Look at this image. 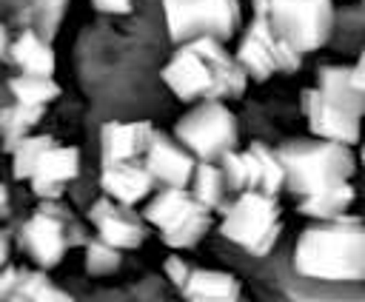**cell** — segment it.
<instances>
[{"label":"cell","mask_w":365,"mask_h":302,"mask_svg":"<svg viewBox=\"0 0 365 302\" xmlns=\"http://www.w3.org/2000/svg\"><path fill=\"white\" fill-rule=\"evenodd\" d=\"M143 219L151 222L160 231L163 242L174 251L194 248L211 228V211L197 202L191 188L177 185H163V191L154 194L143 208Z\"/></svg>","instance_id":"obj_7"},{"label":"cell","mask_w":365,"mask_h":302,"mask_svg":"<svg viewBox=\"0 0 365 302\" xmlns=\"http://www.w3.org/2000/svg\"><path fill=\"white\" fill-rule=\"evenodd\" d=\"M308 131L322 140L356 145L362 140L365 91L354 85L351 66H322L314 88H302L299 97Z\"/></svg>","instance_id":"obj_3"},{"label":"cell","mask_w":365,"mask_h":302,"mask_svg":"<svg viewBox=\"0 0 365 302\" xmlns=\"http://www.w3.org/2000/svg\"><path fill=\"white\" fill-rule=\"evenodd\" d=\"M362 14H365V0H362Z\"/></svg>","instance_id":"obj_37"},{"label":"cell","mask_w":365,"mask_h":302,"mask_svg":"<svg viewBox=\"0 0 365 302\" xmlns=\"http://www.w3.org/2000/svg\"><path fill=\"white\" fill-rule=\"evenodd\" d=\"M277 154L285 165V188L299 199L328 185L348 182L356 171L354 148L322 137L288 140L277 148Z\"/></svg>","instance_id":"obj_4"},{"label":"cell","mask_w":365,"mask_h":302,"mask_svg":"<svg viewBox=\"0 0 365 302\" xmlns=\"http://www.w3.org/2000/svg\"><path fill=\"white\" fill-rule=\"evenodd\" d=\"M354 199H356V188L348 179V182H336V185H328L317 194L302 197L297 211L302 217H311L314 222L317 219H336V217H345L351 211Z\"/></svg>","instance_id":"obj_18"},{"label":"cell","mask_w":365,"mask_h":302,"mask_svg":"<svg viewBox=\"0 0 365 302\" xmlns=\"http://www.w3.org/2000/svg\"><path fill=\"white\" fill-rule=\"evenodd\" d=\"M351 77H354V85H356L359 91H365V48H362L359 60L351 66Z\"/></svg>","instance_id":"obj_32"},{"label":"cell","mask_w":365,"mask_h":302,"mask_svg":"<svg viewBox=\"0 0 365 302\" xmlns=\"http://www.w3.org/2000/svg\"><path fill=\"white\" fill-rule=\"evenodd\" d=\"M279 231L282 219L277 197L254 188L240 191V197L225 205L220 222V234L251 256H268L279 239Z\"/></svg>","instance_id":"obj_6"},{"label":"cell","mask_w":365,"mask_h":302,"mask_svg":"<svg viewBox=\"0 0 365 302\" xmlns=\"http://www.w3.org/2000/svg\"><path fill=\"white\" fill-rule=\"evenodd\" d=\"M120 259H123L120 256V248L108 245L106 239L94 236V239L86 242V271L91 276H103V274L117 271L120 268Z\"/></svg>","instance_id":"obj_25"},{"label":"cell","mask_w":365,"mask_h":302,"mask_svg":"<svg viewBox=\"0 0 365 302\" xmlns=\"http://www.w3.org/2000/svg\"><path fill=\"white\" fill-rule=\"evenodd\" d=\"M9 91L17 103H29V105H46L60 97V85L54 83V77L23 74V71L9 80Z\"/></svg>","instance_id":"obj_23"},{"label":"cell","mask_w":365,"mask_h":302,"mask_svg":"<svg viewBox=\"0 0 365 302\" xmlns=\"http://www.w3.org/2000/svg\"><path fill=\"white\" fill-rule=\"evenodd\" d=\"M174 137L200 162H220L228 151L237 148L240 125L222 100H200L188 114L177 120Z\"/></svg>","instance_id":"obj_8"},{"label":"cell","mask_w":365,"mask_h":302,"mask_svg":"<svg viewBox=\"0 0 365 302\" xmlns=\"http://www.w3.org/2000/svg\"><path fill=\"white\" fill-rule=\"evenodd\" d=\"M34 302H74V296L68 293V291H63V288H57L54 282H48L40 293H37V299Z\"/></svg>","instance_id":"obj_31"},{"label":"cell","mask_w":365,"mask_h":302,"mask_svg":"<svg viewBox=\"0 0 365 302\" xmlns=\"http://www.w3.org/2000/svg\"><path fill=\"white\" fill-rule=\"evenodd\" d=\"M51 145H54L51 134H29L26 140H20L17 148L11 151V174L17 179H31V174L37 171L40 160Z\"/></svg>","instance_id":"obj_24"},{"label":"cell","mask_w":365,"mask_h":302,"mask_svg":"<svg viewBox=\"0 0 365 302\" xmlns=\"http://www.w3.org/2000/svg\"><path fill=\"white\" fill-rule=\"evenodd\" d=\"M20 279H23V271L20 268H14V265L0 268V302H6L9 296H14Z\"/></svg>","instance_id":"obj_29"},{"label":"cell","mask_w":365,"mask_h":302,"mask_svg":"<svg viewBox=\"0 0 365 302\" xmlns=\"http://www.w3.org/2000/svg\"><path fill=\"white\" fill-rule=\"evenodd\" d=\"M151 137H154V125L148 120H134V123L108 120L100 128V157L103 162L137 160L145 154Z\"/></svg>","instance_id":"obj_16"},{"label":"cell","mask_w":365,"mask_h":302,"mask_svg":"<svg viewBox=\"0 0 365 302\" xmlns=\"http://www.w3.org/2000/svg\"><path fill=\"white\" fill-rule=\"evenodd\" d=\"M143 162L145 168L151 171V177L163 185H177V188H188L191 185V177H194V168H197V157L177 140V137H168L163 131H154L145 154H143Z\"/></svg>","instance_id":"obj_13"},{"label":"cell","mask_w":365,"mask_h":302,"mask_svg":"<svg viewBox=\"0 0 365 302\" xmlns=\"http://www.w3.org/2000/svg\"><path fill=\"white\" fill-rule=\"evenodd\" d=\"M220 168H222V177H225L231 191H248L251 188V162H248L245 151H237V148L228 151L220 160Z\"/></svg>","instance_id":"obj_26"},{"label":"cell","mask_w":365,"mask_h":302,"mask_svg":"<svg viewBox=\"0 0 365 302\" xmlns=\"http://www.w3.org/2000/svg\"><path fill=\"white\" fill-rule=\"evenodd\" d=\"M48 282H51V279H48V274H43V271H23V279H20L17 291H14V296H9L6 302H34L37 293H40Z\"/></svg>","instance_id":"obj_27"},{"label":"cell","mask_w":365,"mask_h":302,"mask_svg":"<svg viewBox=\"0 0 365 302\" xmlns=\"http://www.w3.org/2000/svg\"><path fill=\"white\" fill-rule=\"evenodd\" d=\"M43 111H46V105H29V103H17V100L11 105L0 108V137H3V148L9 154L43 120Z\"/></svg>","instance_id":"obj_21"},{"label":"cell","mask_w":365,"mask_h":302,"mask_svg":"<svg viewBox=\"0 0 365 302\" xmlns=\"http://www.w3.org/2000/svg\"><path fill=\"white\" fill-rule=\"evenodd\" d=\"M6 259H9V236L0 231V268H6Z\"/></svg>","instance_id":"obj_33"},{"label":"cell","mask_w":365,"mask_h":302,"mask_svg":"<svg viewBox=\"0 0 365 302\" xmlns=\"http://www.w3.org/2000/svg\"><path fill=\"white\" fill-rule=\"evenodd\" d=\"M6 48H9V37H6V28H3V23H0V57L6 54Z\"/></svg>","instance_id":"obj_34"},{"label":"cell","mask_w":365,"mask_h":302,"mask_svg":"<svg viewBox=\"0 0 365 302\" xmlns=\"http://www.w3.org/2000/svg\"><path fill=\"white\" fill-rule=\"evenodd\" d=\"M165 31L171 43H188L197 37L231 40L240 23L237 0H160Z\"/></svg>","instance_id":"obj_9"},{"label":"cell","mask_w":365,"mask_h":302,"mask_svg":"<svg viewBox=\"0 0 365 302\" xmlns=\"http://www.w3.org/2000/svg\"><path fill=\"white\" fill-rule=\"evenodd\" d=\"M191 194L197 202H202L208 211H225V177L217 162H197L194 177H191Z\"/></svg>","instance_id":"obj_22"},{"label":"cell","mask_w":365,"mask_h":302,"mask_svg":"<svg viewBox=\"0 0 365 302\" xmlns=\"http://www.w3.org/2000/svg\"><path fill=\"white\" fill-rule=\"evenodd\" d=\"M91 6L97 11H106V14H128L134 9L131 0H91Z\"/></svg>","instance_id":"obj_30"},{"label":"cell","mask_w":365,"mask_h":302,"mask_svg":"<svg viewBox=\"0 0 365 302\" xmlns=\"http://www.w3.org/2000/svg\"><path fill=\"white\" fill-rule=\"evenodd\" d=\"M254 17L299 54H311L331 40L336 9L334 0H254Z\"/></svg>","instance_id":"obj_5"},{"label":"cell","mask_w":365,"mask_h":302,"mask_svg":"<svg viewBox=\"0 0 365 302\" xmlns=\"http://www.w3.org/2000/svg\"><path fill=\"white\" fill-rule=\"evenodd\" d=\"M6 202H9V188L0 182V211H6Z\"/></svg>","instance_id":"obj_35"},{"label":"cell","mask_w":365,"mask_h":302,"mask_svg":"<svg viewBox=\"0 0 365 302\" xmlns=\"http://www.w3.org/2000/svg\"><path fill=\"white\" fill-rule=\"evenodd\" d=\"M245 154H248V162H251V188L277 197L279 188H285V165H282L277 148L254 140L245 148Z\"/></svg>","instance_id":"obj_19"},{"label":"cell","mask_w":365,"mask_h":302,"mask_svg":"<svg viewBox=\"0 0 365 302\" xmlns=\"http://www.w3.org/2000/svg\"><path fill=\"white\" fill-rule=\"evenodd\" d=\"M88 219L97 228V236L106 239L108 245L120 248V251H134L145 239L143 219L131 211V205H123V202H117L106 194L91 202Z\"/></svg>","instance_id":"obj_12"},{"label":"cell","mask_w":365,"mask_h":302,"mask_svg":"<svg viewBox=\"0 0 365 302\" xmlns=\"http://www.w3.org/2000/svg\"><path fill=\"white\" fill-rule=\"evenodd\" d=\"M71 231H74L71 214L63 205H57V199H43V205L23 222L20 242L40 268H54L74 242Z\"/></svg>","instance_id":"obj_11"},{"label":"cell","mask_w":365,"mask_h":302,"mask_svg":"<svg viewBox=\"0 0 365 302\" xmlns=\"http://www.w3.org/2000/svg\"><path fill=\"white\" fill-rule=\"evenodd\" d=\"M185 302H240V282L228 271L217 268H191L188 282L180 288Z\"/></svg>","instance_id":"obj_17"},{"label":"cell","mask_w":365,"mask_h":302,"mask_svg":"<svg viewBox=\"0 0 365 302\" xmlns=\"http://www.w3.org/2000/svg\"><path fill=\"white\" fill-rule=\"evenodd\" d=\"M163 271H165V276L177 285V288H182L185 282H188V274H191V265L180 256V254H171V256H165V262H163Z\"/></svg>","instance_id":"obj_28"},{"label":"cell","mask_w":365,"mask_h":302,"mask_svg":"<svg viewBox=\"0 0 365 302\" xmlns=\"http://www.w3.org/2000/svg\"><path fill=\"white\" fill-rule=\"evenodd\" d=\"M294 268L319 282H365V222L336 217L311 222L294 245Z\"/></svg>","instance_id":"obj_2"},{"label":"cell","mask_w":365,"mask_h":302,"mask_svg":"<svg viewBox=\"0 0 365 302\" xmlns=\"http://www.w3.org/2000/svg\"><path fill=\"white\" fill-rule=\"evenodd\" d=\"M302 57L291 43H285L282 37H277L271 31V26L259 17H254L237 46V60L245 68V74L257 83L274 77V74H294L302 66Z\"/></svg>","instance_id":"obj_10"},{"label":"cell","mask_w":365,"mask_h":302,"mask_svg":"<svg viewBox=\"0 0 365 302\" xmlns=\"http://www.w3.org/2000/svg\"><path fill=\"white\" fill-rule=\"evenodd\" d=\"M80 174V151L74 145H51L31 174V191L40 199H60L66 185Z\"/></svg>","instance_id":"obj_15"},{"label":"cell","mask_w":365,"mask_h":302,"mask_svg":"<svg viewBox=\"0 0 365 302\" xmlns=\"http://www.w3.org/2000/svg\"><path fill=\"white\" fill-rule=\"evenodd\" d=\"M359 162H362V168H365V140H362V148H359Z\"/></svg>","instance_id":"obj_36"},{"label":"cell","mask_w":365,"mask_h":302,"mask_svg":"<svg viewBox=\"0 0 365 302\" xmlns=\"http://www.w3.org/2000/svg\"><path fill=\"white\" fill-rule=\"evenodd\" d=\"M11 51V60L20 66L23 74H43V77H54V66H57V57L51 51V46L34 34L31 28L20 31L17 40L9 46Z\"/></svg>","instance_id":"obj_20"},{"label":"cell","mask_w":365,"mask_h":302,"mask_svg":"<svg viewBox=\"0 0 365 302\" xmlns=\"http://www.w3.org/2000/svg\"><path fill=\"white\" fill-rule=\"evenodd\" d=\"M160 77L182 103L240 97L248 85V74L240 66L237 54H228V48L217 37L180 43L171 60L163 66Z\"/></svg>","instance_id":"obj_1"},{"label":"cell","mask_w":365,"mask_h":302,"mask_svg":"<svg viewBox=\"0 0 365 302\" xmlns=\"http://www.w3.org/2000/svg\"><path fill=\"white\" fill-rule=\"evenodd\" d=\"M154 177L145 168V162L140 160H123V162H103L100 168V188L106 197L123 202V205H137L143 202L151 188H154Z\"/></svg>","instance_id":"obj_14"}]
</instances>
